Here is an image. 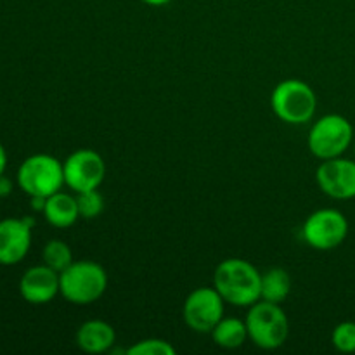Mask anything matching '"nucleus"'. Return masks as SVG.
Masks as SVG:
<instances>
[{"label": "nucleus", "mask_w": 355, "mask_h": 355, "mask_svg": "<svg viewBox=\"0 0 355 355\" xmlns=\"http://www.w3.org/2000/svg\"><path fill=\"white\" fill-rule=\"evenodd\" d=\"M245 322L248 338L259 349H279L290 336V321L279 304L259 300L250 307Z\"/></svg>", "instance_id": "3"}, {"label": "nucleus", "mask_w": 355, "mask_h": 355, "mask_svg": "<svg viewBox=\"0 0 355 355\" xmlns=\"http://www.w3.org/2000/svg\"><path fill=\"white\" fill-rule=\"evenodd\" d=\"M141 2L148 3V6H153V7H162V6H166V3H170L172 0H141Z\"/></svg>", "instance_id": "24"}, {"label": "nucleus", "mask_w": 355, "mask_h": 355, "mask_svg": "<svg viewBox=\"0 0 355 355\" xmlns=\"http://www.w3.org/2000/svg\"><path fill=\"white\" fill-rule=\"evenodd\" d=\"M12 189H14L12 180H10L9 177H6V173L0 175V198L10 196V194H12Z\"/></svg>", "instance_id": "21"}, {"label": "nucleus", "mask_w": 355, "mask_h": 355, "mask_svg": "<svg viewBox=\"0 0 355 355\" xmlns=\"http://www.w3.org/2000/svg\"><path fill=\"white\" fill-rule=\"evenodd\" d=\"M211 338L222 349H239L248 340L246 322L236 318H222L218 324L211 329Z\"/></svg>", "instance_id": "15"}, {"label": "nucleus", "mask_w": 355, "mask_h": 355, "mask_svg": "<svg viewBox=\"0 0 355 355\" xmlns=\"http://www.w3.org/2000/svg\"><path fill=\"white\" fill-rule=\"evenodd\" d=\"M59 291V272L49 266L30 267L19 279V295L31 305H45L54 300Z\"/></svg>", "instance_id": "12"}, {"label": "nucleus", "mask_w": 355, "mask_h": 355, "mask_svg": "<svg viewBox=\"0 0 355 355\" xmlns=\"http://www.w3.org/2000/svg\"><path fill=\"white\" fill-rule=\"evenodd\" d=\"M349 234V220L335 208L314 211L305 220L302 236L311 248L328 252L342 245Z\"/></svg>", "instance_id": "7"}, {"label": "nucleus", "mask_w": 355, "mask_h": 355, "mask_svg": "<svg viewBox=\"0 0 355 355\" xmlns=\"http://www.w3.org/2000/svg\"><path fill=\"white\" fill-rule=\"evenodd\" d=\"M315 180L324 194L333 200L355 198V162L342 156L324 159L315 172Z\"/></svg>", "instance_id": "10"}, {"label": "nucleus", "mask_w": 355, "mask_h": 355, "mask_svg": "<svg viewBox=\"0 0 355 355\" xmlns=\"http://www.w3.org/2000/svg\"><path fill=\"white\" fill-rule=\"evenodd\" d=\"M19 189L28 196L49 198L64 186V168L51 155H31L19 165L16 173Z\"/></svg>", "instance_id": "4"}, {"label": "nucleus", "mask_w": 355, "mask_h": 355, "mask_svg": "<svg viewBox=\"0 0 355 355\" xmlns=\"http://www.w3.org/2000/svg\"><path fill=\"white\" fill-rule=\"evenodd\" d=\"M45 200L47 198H42V196H30V207L33 211H44L45 208Z\"/></svg>", "instance_id": "22"}, {"label": "nucleus", "mask_w": 355, "mask_h": 355, "mask_svg": "<svg viewBox=\"0 0 355 355\" xmlns=\"http://www.w3.org/2000/svg\"><path fill=\"white\" fill-rule=\"evenodd\" d=\"M270 106L281 121L290 125H302L312 120L318 110L315 92L305 82L297 78L277 83L270 96Z\"/></svg>", "instance_id": "5"}, {"label": "nucleus", "mask_w": 355, "mask_h": 355, "mask_svg": "<svg viewBox=\"0 0 355 355\" xmlns=\"http://www.w3.org/2000/svg\"><path fill=\"white\" fill-rule=\"evenodd\" d=\"M214 288L227 304L252 307L260 300L262 274L243 259H225L215 269Z\"/></svg>", "instance_id": "1"}, {"label": "nucleus", "mask_w": 355, "mask_h": 355, "mask_svg": "<svg viewBox=\"0 0 355 355\" xmlns=\"http://www.w3.org/2000/svg\"><path fill=\"white\" fill-rule=\"evenodd\" d=\"M6 168H7V151L2 146V142H0V175L6 173Z\"/></svg>", "instance_id": "23"}, {"label": "nucleus", "mask_w": 355, "mask_h": 355, "mask_svg": "<svg viewBox=\"0 0 355 355\" xmlns=\"http://www.w3.org/2000/svg\"><path fill=\"white\" fill-rule=\"evenodd\" d=\"M116 340L113 326L101 319L83 322L76 331V345L87 354H104L111 350Z\"/></svg>", "instance_id": "13"}, {"label": "nucleus", "mask_w": 355, "mask_h": 355, "mask_svg": "<svg viewBox=\"0 0 355 355\" xmlns=\"http://www.w3.org/2000/svg\"><path fill=\"white\" fill-rule=\"evenodd\" d=\"M127 354L128 355H173L175 354V349H173L166 340L149 338V340H141V342L134 343V345L127 350Z\"/></svg>", "instance_id": "20"}, {"label": "nucleus", "mask_w": 355, "mask_h": 355, "mask_svg": "<svg viewBox=\"0 0 355 355\" xmlns=\"http://www.w3.org/2000/svg\"><path fill=\"white\" fill-rule=\"evenodd\" d=\"M291 291V277L281 267H272L262 274V288H260V300L283 304Z\"/></svg>", "instance_id": "16"}, {"label": "nucleus", "mask_w": 355, "mask_h": 355, "mask_svg": "<svg viewBox=\"0 0 355 355\" xmlns=\"http://www.w3.org/2000/svg\"><path fill=\"white\" fill-rule=\"evenodd\" d=\"M354 155H355V146H354Z\"/></svg>", "instance_id": "25"}, {"label": "nucleus", "mask_w": 355, "mask_h": 355, "mask_svg": "<svg viewBox=\"0 0 355 355\" xmlns=\"http://www.w3.org/2000/svg\"><path fill=\"white\" fill-rule=\"evenodd\" d=\"M107 288V274L92 260H80L59 272V291L75 305H90L99 300Z\"/></svg>", "instance_id": "2"}, {"label": "nucleus", "mask_w": 355, "mask_h": 355, "mask_svg": "<svg viewBox=\"0 0 355 355\" xmlns=\"http://www.w3.org/2000/svg\"><path fill=\"white\" fill-rule=\"evenodd\" d=\"M62 168H64V184L76 194L99 189L106 175L103 156L94 149H78L71 153L62 163Z\"/></svg>", "instance_id": "8"}, {"label": "nucleus", "mask_w": 355, "mask_h": 355, "mask_svg": "<svg viewBox=\"0 0 355 355\" xmlns=\"http://www.w3.org/2000/svg\"><path fill=\"white\" fill-rule=\"evenodd\" d=\"M352 123L342 114H326L309 132V149L319 159L338 158L352 144Z\"/></svg>", "instance_id": "6"}, {"label": "nucleus", "mask_w": 355, "mask_h": 355, "mask_svg": "<svg viewBox=\"0 0 355 355\" xmlns=\"http://www.w3.org/2000/svg\"><path fill=\"white\" fill-rule=\"evenodd\" d=\"M31 225L24 218L0 220V266H16L31 248Z\"/></svg>", "instance_id": "11"}, {"label": "nucleus", "mask_w": 355, "mask_h": 355, "mask_svg": "<svg viewBox=\"0 0 355 355\" xmlns=\"http://www.w3.org/2000/svg\"><path fill=\"white\" fill-rule=\"evenodd\" d=\"M331 342L338 352H343V354L355 352V322L352 321L340 322V324L333 329Z\"/></svg>", "instance_id": "19"}, {"label": "nucleus", "mask_w": 355, "mask_h": 355, "mask_svg": "<svg viewBox=\"0 0 355 355\" xmlns=\"http://www.w3.org/2000/svg\"><path fill=\"white\" fill-rule=\"evenodd\" d=\"M42 214H44L45 220L54 227H71L80 218L78 201L71 194L58 191L45 200V208Z\"/></svg>", "instance_id": "14"}, {"label": "nucleus", "mask_w": 355, "mask_h": 355, "mask_svg": "<svg viewBox=\"0 0 355 355\" xmlns=\"http://www.w3.org/2000/svg\"><path fill=\"white\" fill-rule=\"evenodd\" d=\"M76 201H78L80 217L87 218V220L97 218L104 211V198L97 189L78 193Z\"/></svg>", "instance_id": "18"}, {"label": "nucleus", "mask_w": 355, "mask_h": 355, "mask_svg": "<svg viewBox=\"0 0 355 355\" xmlns=\"http://www.w3.org/2000/svg\"><path fill=\"white\" fill-rule=\"evenodd\" d=\"M225 300L215 288H198L184 302V321L193 331L211 333L224 318Z\"/></svg>", "instance_id": "9"}, {"label": "nucleus", "mask_w": 355, "mask_h": 355, "mask_svg": "<svg viewBox=\"0 0 355 355\" xmlns=\"http://www.w3.org/2000/svg\"><path fill=\"white\" fill-rule=\"evenodd\" d=\"M42 259H44L45 266L54 269L55 272H62L66 267L73 263V253L71 248L66 245L61 239H51L47 245L42 250Z\"/></svg>", "instance_id": "17"}]
</instances>
